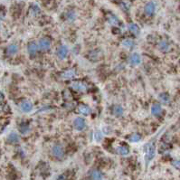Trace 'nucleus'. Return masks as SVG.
I'll return each instance as SVG.
<instances>
[{
    "instance_id": "f257e3e1",
    "label": "nucleus",
    "mask_w": 180,
    "mask_h": 180,
    "mask_svg": "<svg viewBox=\"0 0 180 180\" xmlns=\"http://www.w3.org/2000/svg\"><path fill=\"white\" fill-rule=\"evenodd\" d=\"M144 153H145V163L148 166L149 162L154 159L156 155V146L152 142H148L144 145Z\"/></svg>"
},
{
    "instance_id": "f03ea898",
    "label": "nucleus",
    "mask_w": 180,
    "mask_h": 180,
    "mask_svg": "<svg viewBox=\"0 0 180 180\" xmlns=\"http://www.w3.org/2000/svg\"><path fill=\"white\" fill-rule=\"evenodd\" d=\"M52 153L56 159H63L64 156V148L60 145H54L52 148Z\"/></svg>"
},
{
    "instance_id": "7ed1b4c3",
    "label": "nucleus",
    "mask_w": 180,
    "mask_h": 180,
    "mask_svg": "<svg viewBox=\"0 0 180 180\" xmlns=\"http://www.w3.org/2000/svg\"><path fill=\"white\" fill-rule=\"evenodd\" d=\"M85 125H86V123H85V120L83 119V118H81V117H77V118H75V119H74V128L76 129V130L81 131V130L84 129Z\"/></svg>"
},
{
    "instance_id": "20e7f679",
    "label": "nucleus",
    "mask_w": 180,
    "mask_h": 180,
    "mask_svg": "<svg viewBox=\"0 0 180 180\" xmlns=\"http://www.w3.org/2000/svg\"><path fill=\"white\" fill-rule=\"evenodd\" d=\"M156 10V4L153 2V1H150L146 4L145 7H144V11H145V14L147 16H152Z\"/></svg>"
},
{
    "instance_id": "39448f33",
    "label": "nucleus",
    "mask_w": 180,
    "mask_h": 180,
    "mask_svg": "<svg viewBox=\"0 0 180 180\" xmlns=\"http://www.w3.org/2000/svg\"><path fill=\"white\" fill-rule=\"evenodd\" d=\"M38 45L42 51H48L50 49V46H51V42L47 38H42V39H40Z\"/></svg>"
},
{
    "instance_id": "423d86ee",
    "label": "nucleus",
    "mask_w": 180,
    "mask_h": 180,
    "mask_svg": "<svg viewBox=\"0 0 180 180\" xmlns=\"http://www.w3.org/2000/svg\"><path fill=\"white\" fill-rule=\"evenodd\" d=\"M72 88L77 92H85L87 89V86L83 82H74L72 83Z\"/></svg>"
},
{
    "instance_id": "0eeeda50",
    "label": "nucleus",
    "mask_w": 180,
    "mask_h": 180,
    "mask_svg": "<svg viewBox=\"0 0 180 180\" xmlns=\"http://www.w3.org/2000/svg\"><path fill=\"white\" fill-rule=\"evenodd\" d=\"M67 53H68V48L65 45H61L57 50V56L61 60H64V58L66 57Z\"/></svg>"
},
{
    "instance_id": "6e6552de",
    "label": "nucleus",
    "mask_w": 180,
    "mask_h": 180,
    "mask_svg": "<svg viewBox=\"0 0 180 180\" xmlns=\"http://www.w3.org/2000/svg\"><path fill=\"white\" fill-rule=\"evenodd\" d=\"M20 108L24 112H30L33 110V104L29 101H24L20 103Z\"/></svg>"
},
{
    "instance_id": "1a4fd4ad",
    "label": "nucleus",
    "mask_w": 180,
    "mask_h": 180,
    "mask_svg": "<svg viewBox=\"0 0 180 180\" xmlns=\"http://www.w3.org/2000/svg\"><path fill=\"white\" fill-rule=\"evenodd\" d=\"M129 63L132 65H138L141 63V56L140 54L135 53L131 54V56L129 57Z\"/></svg>"
},
{
    "instance_id": "9d476101",
    "label": "nucleus",
    "mask_w": 180,
    "mask_h": 180,
    "mask_svg": "<svg viewBox=\"0 0 180 180\" xmlns=\"http://www.w3.org/2000/svg\"><path fill=\"white\" fill-rule=\"evenodd\" d=\"M78 110L81 114L85 115V116L89 115L92 112V109L88 105H85V104H81L80 106L78 107Z\"/></svg>"
},
{
    "instance_id": "9b49d317",
    "label": "nucleus",
    "mask_w": 180,
    "mask_h": 180,
    "mask_svg": "<svg viewBox=\"0 0 180 180\" xmlns=\"http://www.w3.org/2000/svg\"><path fill=\"white\" fill-rule=\"evenodd\" d=\"M162 112V108L161 106L158 104V103H155L153 104L152 107H151V113L156 117H159Z\"/></svg>"
},
{
    "instance_id": "f8f14e48",
    "label": "nucleus",
    "mask_w": 180,
    "mask_h": 180,
    "mask_svg": "<svg viewBox=\"0 0 180 180\" xmlns=\"http://www.w3.org/2000/svg\"><path fill=\"white\" fill-rule=\"evenodd\" d=\"M17 52H18V46L15 43H12L10 45H8L7 48V53L9 55H14Z\"/></svg>"
},
{
    "instance_id": "ddd939ff",
    "label": "nucleus",
    "mask_w": 180,
    "mask_h": 180,
    "mask_svg": "<svg viewBox=\"0 0 180 180\" xmlns=\"http://www.w3.org/2000/svg\"><path fill=\"white\" fill-rule=\"evenodd\" d=\"M19 136L16 134V133H15V132H12L10 133L9 135H8V137H7V141L9 142V143H12V144H15V143H17V142H19Z\"/></svg>"
},
{
    "instance_id": "4468645a",
    "label": "nucleus",
    "mask_w": 180,
    "mask_h": 180,
    "mask_svg": "<svg viewBox=\"0 0 180 180\" xmlns=\"http://www.w3.org/2000/svg\"><path fill=\"white\" fill-rule=\"evenodd\" d=\"M27 51L30 55H34L36 51H37V44L35 43H29L27 45Z\"/></svg>"
},
{
    "instance_id": "2eb2a0df",
    "label": "nucleus",
    "mask_w": 180,
    "mask_h": 180,
    "mask_svg": "<svg viewBox=\"0 0 180 180\" xmlns=\"http://www.w3.org/2000/svg\"><path fill=\"white\" fill-rule=\"evenodd\" d=\"M74 76H75V71H74V69L67 70V71L64 72V73L62 74V75H61V77H62L63 79H66V80L71 79V78H73Z\"/></svg>"
},
{
    "instance_id": "dca6fc26",
    "label": "nucleus",
    "mask_w": 180,
    "mask_h": 180,
    "mask_svg": "<svg viewBox=\"0 0 180 180\" xmlns=\"http://www.w3.org/2000/svg\"><path fill=\"white\" fill-rule=\"evenodd\" d=\"M116 151L121 156H126L129 153V150L126 146H119L116 148Z\"/></svg>"
},
{
    "instance_id": "f3484780",
    "label": "nucleus",
    "mask_w": 180,
    "mask_h": 180,
    "mask_svg": "<svg viewBox=\"0 0 180 180\" xmlns=\"http://www.w3.org/2000/svg\"><path fill=\"white\" fill-rule=\"evenodd\" d=\"M159 49L164 52V53H167V52H169L170 46L169 44L168 43L167 41H161L159 43Z\"/></svg>"
},
{
    "instance_id": "a211bd4d",
    "label": "nucleus",
    "mask_w": 180,
    "mask_h": 180,
    "mask_svg": "<svg viewBox=\"0 0 180 180\" xmlns=\"http://www.w3.org/2000/svg\"><path fill=\"white\" fill-rule=\"evenodd\" d=\"M112 113L116 117L122 116V114H123V109H122V107L119 106V105L114 106L113 109H112Z\"/></svg>"
},
{
    "instance_id": "6ab92c4d",
    "label": "nucleus",
    "mask_w": 180,
    "mask_h": 180,
    "mask_svg": "<svg viewBox=\"0 0 180 180\" xmlns=\"http://www.w3.org/2000/svg\"><path fill=\"white\" fill-rule=\"evenodd\" d=\"M128 27V30L131 33H133L134 34H137L138 35V34H139V28H138V26L136 24H134V23L129 24Z\"/></svg>"
},
{
    "instance_id": "aec40b11",
    "label": "nucleus",
    "mask_w": 180,
    "mask_h": 180,
    "mask_svg": "<svg viewBox=\"0 0 180 180\" xmlns=\"http://www.w3.org/2000/svg\"><path fill=\"white\" fill-rule=\"evenodd\" d=\"M91 178L92 180H101L102 175L99 170H93L91 174Z\"/></svg>"
},
{
    "instance_id": "412c9836",
    "label": "nucleus",
    "mask_w": 180,
    "mask_h": 180,
    "mask_svg": "<svg viewBox=\"0 0 180 180\" xmlns=\"http://www.w3.org/2000/svg\"><path fill=\"white\" fill-rule=\"evenodd\" d=\"M108 22H109L110 25H119V19L117 18L115 16H113V15H110V16H108Z\"/></svg>"
},
{
    "instance_id": "4be33fe9",
    "label": "nucleus",
    "mask_w": 180,
    "mask_h": 180,
    "mask_svg": "<svg viewBox=\"0 0 180 180\" xmlns=\"http://www.w3.org/2000/svg\"><path fill=\"white\" fill-rule=\"evenodd\" d=\"M159 98L163 103H167V102L169 101V95L168 93H166V92H163V93L159 94Z\"/></svg>"
},
{
    "instance_id": "5701e85b",
    "label": "nucleus",
    "mask_w": 180,
    "mask_h": 180,
    "mask_svg": "<svg viewBox=\"0 0 180 180\" xmlns=\"http://www.w3.org/2000/svg\"><path fill=\"white\" fill-rule=\"evenodd\" d=\"M133 44H134V42H133V40H131V39H125V40H123V42H122V45L123 46H125V47H128V48H129V47H131V46H133Z\"/></svg>"
},
{
    "instance_id": "b1692460",
    "label": "nucleus",
    "mask_w": 180,
    "mask_h": 180,
    "mask_svg": "<svg viewBox=\"0 0 180 180\" xmlns=\"http://www.w3.org/2000/svg\"><path fill=\"white\" fill-rule=\"evenodd\" d=\"M140 138H141V137L138 134H132L131 136H129L128 139L130 142H138L140 140Z\"/></svg>"
},
{
    "instance_id": "393cba45",
    "label": "nucleus",
    "mask_w": 180,
    "mask_h": 180,
    "mask_svg": "<svg viewBox=\"0 0 180 180\" xmlns=\"http://www.w3.org/2000/svg\"><path fill=\"white\" fill-rule=\"evenodd\" d=\"M19 130H20V132H21L22 134H25V133L28 132L29 127H28L26 124H22L21 126H20V128H19Z\"/></svg>"
},
{
    "instance_id": "a878e982",
    "label": "nucleus",
    "mask_w": 180,
    "mask_h": 180,
    "mask_svg": "<svg viewBox=\"0 0 180 180\" xmlns=\"http://www.w3.org/2000/svg\"><path fill=\"white\" fill-rule=\"evenodd\" d=\"M103 138V136H102V133L101 132V131H96L95 132V135H94V138H95V140L97 142H101V139Z\"/></svg>"
},
{
    "instance_id": "bb28decb",
    "label": "nucleus",
    "mask_w": 180,
    "mask_h": 180,
    "mask_svg": "<svg viewBox=\"0 0 180 180\" xmlns=\"http://www.w3.org/2000/svg\"><path fill=\"white\" fill-rule=\"evenodd\" d=\"M67 18L69 19V20H74V18H75V14H74V12H68L67 13Z\"/></svg>"
},
{
    "instance_id": "cd10ccee",
    "label": "nucleus",
    "mask_w": 180,
    "mask_h": 180,
    "mask_svg": "<svg viewBox=\"0 0 180 180\" xmlns=\"http://www.w3.org/2000/svg\"><path fill=\"white\" fill-rule=\"evenodd\" d=\"M172 165H173V167H175L177 169L180 170V161L179 160H174V161L172 162Z\"/></svg>"
},
{
    "instance_id": "c85d7f7f",
    "label": "nucleus",
    "mask_w": 180,
    "mask_h": 180,
    "mask_svg": "<svg viewBox=\"0 0 180 180\" xmlns=\"http://www.w3.org/2000/svg\"><path fill=\"white\" fill-rule=\"evenodd\" d=\"M103 132L105 134H110L111 132V128H110V127H104L103 128Z\"/></svg>"
},
{
    "instance_id": "c756f323",
    "label": "nucleus",
    "mask_w": 180,
    "mask_h": 180,
    "mask_svg": "<svg viewBox=\"0 0 180 180\" xmlns=\"http://www.w3.org/2000/svg\"><path fill=\"white\" fill-rule=\"evenodd\" d=\"M57 180H66V178H65V176H64V175H61V176H59V177H58Z\"/></svg>"
}]
</instances>
